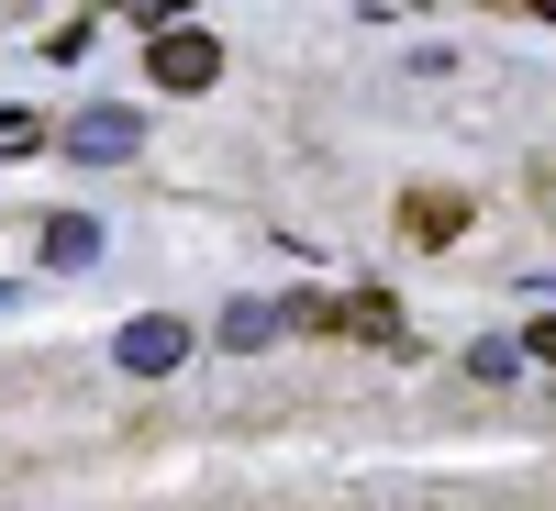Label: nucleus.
<instances>
[{"instance_id":"nucleus-6","label":"nucleus","mask_w":556,"mask_h":511,"mask_svg":"<svg viewBox=\"0 0 556 511\" xmlns=\"http://www.w3.org/2000/svg\"><path fill=\"white\" fill-rule=\"evenodd\" d=\"M523 356H545V367H556V311H545V322H534V345H523Z\"/></svg>"},{"instance_id":"nucleus-3","label":"nucleus","mask_w":556,"mask_h":511,"mask_svg":"<svg viewBox=\"0 0 556 511\" xmlns=\"http://www.w3.org/2000/svg\"><path fill=\"white\" fill-rule=\"evenodd\" d=\"M67 145H78L89 167H112V156H134V112H112V101H89V112L67 123Z\"/></svg>"},{"instance_id":"nucleus-2","label":"nucleus","mask_w":556,"mask_h":511,"mask_svg":"<svg viewBox=\"0 0 556 511\" xmlns=\"http://www.w3.org/2000/svg\"><path fill=\"white\" fill-rule=\"evenodd\" d=\"M112 356H123V379H167V367L190 356V322L146 311V322H123V334H112Z\"/></svg>"},{"instance_id":"nucleus-4","label":"nucleus","mask_w":556,"mask_h":511,"mask_svg":"<svg viewBox=\"0 0 556 511\" xmlns=\"http://www.w3.org/2000/svg\"><path fill=\"white\" fill-rule=\"evenodd\" d=\"M89 256H101V222H89V212H56V222H45V267H89Z\"/></svg>"},{"instance_id":"nucleus-1","label":"nucleus","mask_w":556,"mask_h":511,"mask_svg":"<svg viewBox=\"0 0 556 511\" xmlns=\"http://www.w3.org/2000/svg\"><path fill=\"white\" fill-rule=\"evenodd\" d=\"M146 78H156V89H212V78H223V44H212L201 23H178V34L146 44Z\"/></svg>"},{"instance_id":"nucleus-5","label":"nucleus","mask_w":556,"mask_h":511,"mask_svg":"<svg viewBox=\"0 0 556 511\" xmlns=\"http://www.w3.org/2000/svg\"><path fill=\"white\" fill-rule=\"evenodd\" d=\"M267 334H290V311H267V301H235V311H223V345H267Z\"/></svg>"}]
</instances>
